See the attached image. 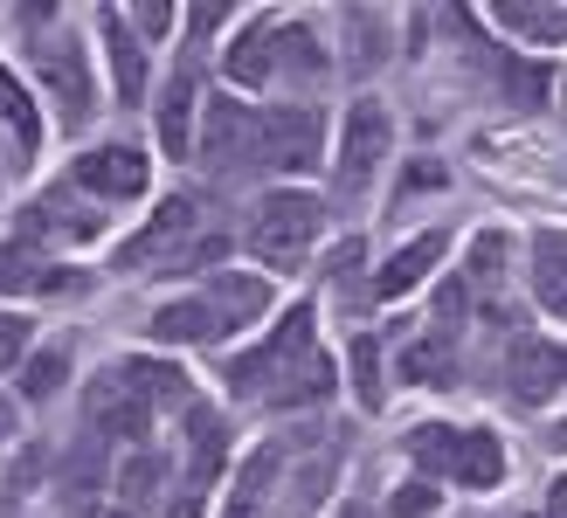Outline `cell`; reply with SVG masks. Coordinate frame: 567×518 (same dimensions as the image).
<instances>
[{"label":"cell","instance_id":"10","mask_svg":"<svg viewBox=\"0 0 567 518\" xmlns=\"http://www.w3.org/2000/svg\"><path fill=\"white\" fill-rule=\"evenodd\" d=\"M443 263V236H415V242H402L381 263V277H374V291H381V304H394V298H409L422 277H430Z\"/></svg>","mask_w":567,"mask_h":518},{"label":"cell","instance_id":"7","mask_svg":"<svg viewBox=\"0 0 567 518\" xmlns=\"http://www.w3.org/2000/svg\"><path fill=\"white\" fill-rule=\"evenodd\" d=\"M76 187L97 194V200H138L146 194V159L132 146H97V153L76 159Z\"/></svg>","mask_w":567,"mask_h":518},{"label":"cell","instance_id":"8","mask_svg":"<svg viewBox=\"0 0 567 518\" xmlns=\"http://www.w3.org/2000/svg\"><path fill=\"white\" fill-rule=\"evenodd\" d=\"M505 387H513L519 401H554V387H560V345L519 339L513 360H505Z\"/></svg>","mask_w":567,"mask_h":518},{"label":"cell","instance_id":"35","mask_svg":"<svg viewBox=\"0 0 567 518\" xmlns=\"http://www.w3.org/2000/svg\"><path fill=\"white\" fill-rule=\"evenodd\" d=\"M132 14H138V28H146V35H166V21H174V8H159V0H138ZM132 14H125V21H132Z\"/></svg>","mask_w":567,"mask_h":518},{"label":"cell","instance_id":"21","mask_svg":"<svg viewBox=\"0 0 567 518\" xmlns=\"http://www.w3.org/2000/svg\"><path fill=\"white\" fill-rule=\"evenodd\" d=\"M125 381L138 387V401L146 408H166V401H181L187 408V381H181V366H159V360H132V366H118Z\"/></svg>","mask_w":567,"mask_h":518},{"label":"cell","instance_id":"22","mask_svg":"<svg viewBox=\"0 0 567 518\" xmlns=\"http://www.w3.org/2000/svg\"><path fill=\"white\" fill-rule=\"evenodd\" d=\"M409 456L422 464V477H450L457 470V428H436V422L409 428Z\"/></svg>","mask_w":567,"mask_h":518},{"label":"cell","instance_id":"5","mask_svg":"<svg viewBox=\"0 0 567 518\" xmlns=\"http://www.w3.org/2000/svg\"><path fill=\"white\" fill-rule=\"evenodd\" d=\"M249 153H257V118H249L236 97H215L208 118H202V159H208L215 173H229V166H243Z\"/></svg>","mask_w":567,"mask_h":518},{"label":"cell","instance_id":"34","mask_svg":"<svg viewBox=\"0 0 567 518\" xmlns=\"http://www.w3.org/2000/svg\"><path fill=\"white\" fill-rule=\"evenodd\" d=\"M505 270V236H477V277H498Z\"/></svg>","mask_w":567,"mask_h":518},{"label":"cell","instance_id":"6","mask_svg":"<svg viewBox=\"0 0 567 518\" xmlns=\"http://www.w3.org/2000/svg\"><path fill=\"white\" fill-rule=\"evenodd\" d=\"M305 353H311V311L298 304L291 319L270 332V345H257L249 360H236V366H229V381H236V387H257L264 373H270V381H284V366H298Z\"/></svg>","mask_w":567,"mask_h":518},{"label":"cell","instance_id":"9","mask_svg":"<svg viewBox=\"0 0 567 518\" xmlns=\"http://www.w3.org/2000/svg\"><path fill=\"white\" fill-rule=\"evenodd\" d=\"M208 319H215V339L221 332H236V325H249V319H257V311L270 304V283L264 277H229V270H221L215 283H208Z\"/></svg>","mask_w":567,"mask_h":518},{"label":"cell","instance_id":"17","mask_svg":"<svg viewBox=\"0 0 567 518\" xmlns=\"http://www.w3.org/2000/svg\"><path fill=\"white\" fill-rule=\"evenodd\" d=\"M194 221V200L187 194H174V200H166V208L146 221V228H138V236L125 242V263H146V256H166V242H181V228Z\"/></svg>","mask_w":567,"mask_h":518},{"label":"cell","instance_id":"30","mask_svg":"<svg viewBox=\"0 0 567 518\" xmlns=\"http://www.w3.org/2000/svg\"><path fill=\"white\" fill-rule=\"evenodd\" d=\"M430 505H436V491H430V484H402V491L388 498V518H422Z\"/></svg>","mask_w":567,"mask_h":518},{"label":"cell","instance_id":"32","mask_svg":"<svg viewBox=\"0 0 567 518\" xmlns=\"http://www.w3.org/2000/svg\"><path fill=\"white\" fill-rule=\"evenodd\" d=\"M21 345H28V319H0V373L21 366Z\"/></svg>","mask_w":567,"mask_h":518},{"label":"cell","instance_id":"11","mask_svg":"<svg viewBox=\"0 0 567 518\" xmlns=\"http://www.w3.org/2000/svg\"><path fill=\"white\" fill-rule=\"evenodd\" d=\"M104 55H111V76H118V97L138 104L146 97V55H138V35H132V21L118 8H104Z\"/></svg>","mask_w":567,"mask_h":518},{"label":"cell","instance_id":"2","mask_svg":"<svg viewBox=\"0 0 567 518\" xmlns=\"http://www.w3.org/2000/svg\"><path fill=\"white\" fill-rule=\"evenodd\" d=\"M388 104L381 97H353L347 111V132H339V194H360L367 180H374V166L388 159Z\"/></svg>","mask_w":567,"mask_h":518},{"label":"cell","instance_id":"27","mask_svg":"<svg viewBox=\"0 0 567 518\" xmlns=\"http://www.w3.org/2000/svg\"><path fill=\"white\" fill-rule=\"evenodd\" d=\"M28 283H42V263L28 242H0V291H28Z\"/></svg>","mask_w":567,"mask_h":518},{"label":"cell","instance_id":"24","mask_svg":"<svg viewBox=\"0 0 567 518\" xmlns=\"http://www.w3.org/2000/svg\"><path fill=\"white\" fill-rule=\"evenodd\" d=\"M326 387H332V366H326L319 353H305L291 381H277V387H270V401H319Z\"/></svg>","mask_w":567,"mask_h":518},{"label":"cell","instance_id":"20","mask_svg":"<svg viewBox=\"0 0 567 518\" xmlns=\"http://www.w3.org/2000/svg\"><path fill=\"white\" fill-rule=\"evenodd\" d=\"M187 443H194V491H202V484H215V470H221V422H215V408H194L187 401Z\"/></svg>","mask_w":567,"mask_h":518},{"label":"cell","instance_id":"14","mask_svg":"<svg viewBox=\"0 0 567 518\" xmlns=\"http://www.w3.org/2000/svg\"><path fill=\"white\" fill-rule=\"evenodd\" d=\"M270 42H277V21H270V14H257V21L236 35V49H229V76L243 83V91H257L264 76H277V70H270Z\"/></svg>","mask_w":567,"mask_h":518},{"label":"cell","instance_id":"29","mask_svg":"<svg viewBox=\"0 0 567 518\" xmlns=\"http://www.w3.org/2000/svg\"><path fill=\"white\" fill-rule=\"evenodd\" d=\"M498 21H513L540 42H560V8H498Z\"/></svg>","mask_w":567,"mask_h":518},{"label":"cell","instance_id":"28","mask_svg":"<svg viewBox=\"0 0 567 518\" xmlns=\"http://www.w3.org/2000/svg\"><path fill=\"white\" fill-rule=\"evenodd\" d=\"M402 373L409 381H450V345H436V339H422V345H409V360H402Z\"/></svg>","mask_w":567,"mask_h":518},{"label":"cell","instance_id":"33","mask_svg":"<svg viewBox=\"0 0 567 518\" xmlns=\"http://www.w3.org/2000/svg\"><path fill=\"white\" fill-rule=\"evenodd\" d=\"M430 187H443V166H436V159H415V166L402 173V194H430Z\"/></svg>","mask_w":567,"mask_h":518},{"label":"cell","instance_id":"13","mask_svg":"<svg viewBox=\"0 0 567 518\" xmlns=\"http://www.w3.org/2000/svg\"><path fill=\"white\" fill-rule=\"evenodd\" d=\"M450 477L471 484V491H492V484L505 477V443L492 436V428H457V470Z\"/></svg>","mask_w":567,"mask_h":518},{"label":"cell","instance_id":"1","mask_svg":"<svg viewBox=\"0 0 567 518\" xmlns=\"http://www.w3.org/2000/svg\"><path fill=\"white\" fill-rule=\"evenodd\" d=\"M319 221H326V208H319L311 194L277 187L264 208H257V221H249V242H257L270 263H298L305 242H319Z\"/></svg>","mask_w":567,"mask_h":518},{"label":"cell","instance_id":"16","mask_svg":"<svg viewBox=\"0 0 567 518\" xmlns=\"http://www.w3.org/2000/svg\"><path fill=\"white\" fill-rule=\"evenodd\" d=\"M277 470H284V449L264 443L257 456H249V470H243V484H236V498H229V511H221V518H264V498H270Z\"/></svg>","mask_w":567,"mask_h":518},{"label":"cell","instance_id":"19","mask_svg":"<svg viewBox=\"0 0 567 518\" xmlns=\"http://www.w3.org/2000/svg\"><path fill=\"white\" fill-rule=\"evenodd\" d=\"M0 125L14 132V153H35L42 146V118H35V104H28L14 70H0Z\"/></svg>","mask_w":567,"mask_h":518},{"label":"cell","instance_id":"3","mask_svg":"<svg viewBox=\"0 0 567 518\" xmlns=\"http://www.w3.org/2000/svg\"><path fill=\"white\" fill-rule=\"evenodd\" d=\"M257 166H277V173H305L311 159H319V111H270V118H257V153H249Z\"/></svg>","mask_w":567,"mask_h":518},{"label":"cell","instance_id":"31","mask_svg":"<svg viewBox=\"0 0 567 518\" xmlns=\"http://www.w3.org/2000/svg\"><path fill=\"white\" fill-rule=\"evenodd\" d=\"M153 491H159V470H153V456H138V464H125V498L138 505V498H153ZM132 505H125V511H132Z\"/></svg>","mask_w":567,"mask_h":518},{"label":"cell","instance_id":"18","mask_svg":"<svg viewBox=\"0 0 567 518\" xmlns=\"http://www.w3.org/2000/svg\"><path fill=\"white\" fill-rule=\"evenodd\" d=\"M159 138H166V153H187L194 146V70L181 76H166V104H159Z\"/></svg>","mask_w":567,"mask_h":518},{"label":"cell","instance_id":"36","mask_svg":"<svg viewBox=\"0 0 567 518\" xmlns=\"http://www.w3.org/2000/svg\"><path fill=\"white\" fill-rule=\"evenodd\" d=\"M91 518H138V511H125V505H104V511H91Z\"/></svg>","mask_w":567,"mask_h":518},{"label":"cell","instance_id":"26","mask_svg":"<svg viewBox=\"0 0 567 518\" xmlns=\"http://www.w3.org/2000/svg\"><path fill=\"white\" fill-rule=\"evenodd\" d=\"M353 387H360V408H381V345L374 339H353Z\"/></svg>","mask_w":567,"mask_h":518},{"label":"cell","instance_id":"37","mask_svg":"<svg viewBox=\"0 0 567 518\" xmlns=\"http://www.w3.org/2000/svg\"><path fill=\"white\" fill-rule=\"evenodd\" d=\"M339 518H367V511H339Z\"/></svg>","mask_w":567,"mask_h":518},{"label":"cell","instance_id":"23","mask_svg":"<svg viewBox=\"0 0 567 518\" xmlns=\"http://www.w3.org/2000/svg\"><path fill=\"white\" fill-rule=\"evenodd\" d=\"M533 298H540L554 319H560V304H567V270H560V236H540L533 242Z\"/></svg>","mask_w":567,"mask_h":518},{"label":"cell","instance_id":"25","mask_svg":"<svg viewBox=\"0 0 567 518\" xmlns=\"http://www.w3.org/2000/svg\"><path fill=\"white\" fill-rule=\"evenodd\" d=\"M63 381H70V353H35V360H28V373H21V394L42 401V394H55Z\"/></svg>","mask_w":567,"mask_h":518},{"label":"cell","instance_id":"12","mask_svg":"<svg viewBox=\"0 0 567 518\" xmlns=\"http://www.w3.org/2000/svg\"><path fill=\"white\" fill-rule=\"evenodd\" d=\"M42 70H49V91L63 104V118H83V111H91V76H83V55H76L70 35H55L42 49Z\"/></svg>","mask_w":567,"mask_h":518},{"label":"cell","instance_id":"15","mask_svg":"<svg viewBox=\"0 0 567 518\" xmlns=\"http://www.w3.org/2000/svg\"><path fill=\"white\" fill-rule=\"evenodd\" d=\"M146 332L166 339V345H194V339H215V319H208L202 298H174V304H159L146 319Z\"/></svg>","mask_w":567,"mask_h":518},{"label":"cell","instance_id":"4","mask_svg":"<svg viewBox=\"0 0 567 518\" xmlns=\"http://www.w3.org/2000/svg\"><path fill=\"white\" fill-rule=\"evenodd\" d=\"M83 408H91V428H97V436H125V443H138V436L153 428V408L138 401V387L125 381V373H97L91 394H83Z\"/></svg>","mask_w":567,"mask_h":518}]
</instances>
